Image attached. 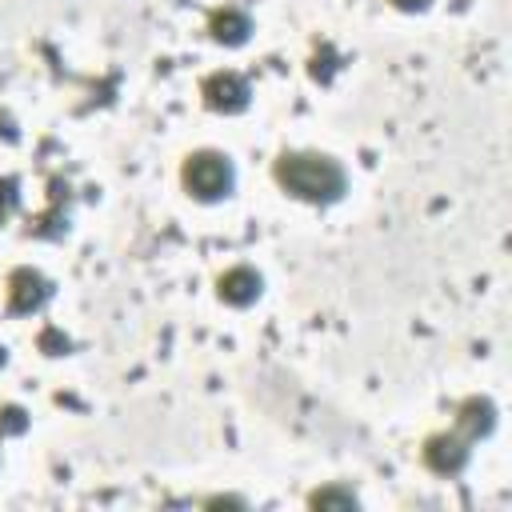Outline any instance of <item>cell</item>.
Here are the masks:
<instances>
[{
  "mask_svg": "<svg viewBox=\"0 0 512 512\" xmlns=\"http://www.w3.org/2000/svg\"><path fill=\"white\" fill-rule=\"evenodd\" d=\"M48 300H52V280L40 268L20 264V268L8 272V280H4V308H8V316H36Z\"/></svg>",
  "mask_w": 512,
  "mask_h": 512,
  "instance_id": "cell-5",
  "label": "cell"
},
{
  "mask_svg": "<svg viewBox=\"0 0 512 512\" xmlns=\"http://www.w3.org/2000/svg\"><path fill=\"white\" fill-rule=\"evenodd\" d=\"M180 188L196 204H220L236 192V164L220 148H196L180 160Z\"/></svg>",
  "mask_w": 512,
  "mask_h": 512,
  "instance_id": "cell-2",
  "label": "cell"
},
{
  "mask_svg": "<svg viewBox=\"0 0 512 512\" xmlns=\"http://www.w3.org/2000/svg\"><path fill=\"white\" fill-rule=\"evenodd\" d=\"M4 364H8V352H4V344H0V368H4Z\"/></svg>",
  "mask_w": 512,
  "mask_h": 512,
  "instance_id": "cell-13",
  "label": "cell"
},
{
  "mask_svg": "<svg viewBox=\"0 0 512 512\" xmlns=\"http://www.w3.org/2000/svg\"><path fill=\"white\" fill-rule=\"evenodd\" d=\"M396 12H408V16H416V12H428L432 8V0H388Z\"/></svg>",
  "mask_w": 512,
  "mask_h": 512,
  "instance_id": "cell-12",
  "label": "cell"
},
{
  "mask_svg": "<svg viewBox=\"0 0 512 512\" xmlns=\"http://www.w3.org/2000/svg\"><path fill=\"white\" fill-rule=\"evenodd\" d=\"M200 104L216 116H240L252 104V84L236 68H216L200 80Z\"/></svg>",
  "mask_w": 512,
  "mask_h": 512,
  "instance_id": "cell-4",
  "label": "cell"
},
{
  "mask_svg": "<svg viewBox=\"0 0 512 512\" xmlns=\"http://www.w3.org/2000/svg\"><path fill=\"white\" fill-rule=\"evenodd\" d=\"M472 452H476V440L464 436L456 424L436 428V432H428V436L420 440V464H424L432 476H440V480H456V476L472 464Z\"/></svg>",
  "mask_w": 512,
  "mask_h": 512,
  "instance_id": "cell-3",
  "label": "cell"
},
{
  "mask_svg": "<svg viewBox=\"0 0 512 512\" xmlns=\"http://www.w3.org/2000/svg\"><path fill=\"white\" fill-rule=\"evenodd\" d=\"M0 440H4V432H0Z\"/></svg>",
  "mask_w": 512,
  "mask_h": 512,
  "instance_id": "cell-14",
  "label": "cell"
},
{
  "mask_svg": "<svg viewBox=\"0 0 512 512\" xmlns=\"http://www.w3.org/2000/svg\"><path fill=\"white\" fill-rule=\"evenodd\" d=\"M204 32L220 48H244L252 40L256 24H252V12L248 8H240V4H216L208 12V20H204Z\"/></svg>",
  "mask_w": 512,
  "mask_h": 512,
  "instance_id": "cell-6",
  "label": "cell"
},
{
  "mask_svg": "<svg viewBox=\"0 0 512 512\" xmlns=\"http://www.w3.org/2000/svg\"><path fill=\"white\" fill-rule=\"evenodd\" d=\"M496 400L492 396H484V392H472V396H464L460 404H456V412H452V424L464 432V436H472L476 444L480 440H488L492 432H496Z\"/></svg>",
  "mask_w": 512,
  "mask_h": 512,
  "instance_id": "cell-8",
  "label": "cell"
},
{
  "mask_svg": "<svg viewBox=\"0 0 512 512\" xmlns=\"http://www.w3.org/2000/svg\"><path fill=\"white\" fill-rule=\"evenodd\" d=\"M272 180L284 196L312 208H332L348 196V168L332 152L316 148H284L272 160Z\"/></svg>",
  "mask_w": 512,
  "mask_h": 512,
  "instance_id": "cell-1",
  "label": "cell"
},
{
  "mask_svg": "<svg viewBox=\"0 0 512 512\" xmlns=\"http://www.w3.org/2000/svg\"><path fill=\"white\" fill-rule=\"evenodd\" d=\"M16 204H20V180L16 176H0V224L16 212Z\"/></svg>",
  "mask_w": 512,
  "mask_h": 512,
  "instance_id": "cell-10",
  "label": "cell"
},
{
  "mask_svg": "<svg viewBox=\"0 0 512 512\" xmlns=\"http://www.w3.org/2000/svg\"><path fill=\"white\" fill-rule=\"evenodd\" d=\"M264 296V276L252 264H228L216 276V300L228 308H252Z\"/></svg>",
  "mask_w": 512,
  "mask_h": 512,
  "instance_id": "cell-7",
  "label": "cell"
},
{
  "mask_svg": "<svg viewBox=\"0 0 512 512\" xmlns=\"http://www.w3.org/2000/svg\"><path fill=\"white\" fill-rule=\"evenodd\" d=\"M200 508H248V496H236V492H216V496H204L196 500Z\"/></svg>",
  "mask_w": 512,
  "mask_h": 512,
  "instance_id": "cell-11",
  "label": "cell"
},
{
  "mask_svg": "<svg viewBox=\"0 0 512 512\" xmlns=\"http://www.w3.org/2000/svg\"><path fill=\"white\" fill-rule=\"evenodd\" d=\"M304 504H308V508H316V512H352V508H360V496H356V488H352V484L332 480V484L312 488V492L304 496Z\"/></svg>",
  "mask_w": 512,
  "mask_h": 512,
  "instance_id": "cell-9",
  "label": "cell"
}]
</instances>
